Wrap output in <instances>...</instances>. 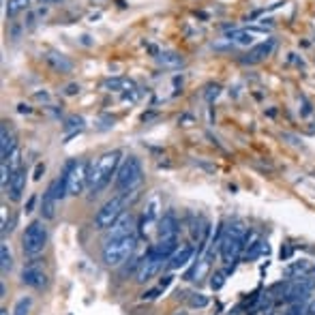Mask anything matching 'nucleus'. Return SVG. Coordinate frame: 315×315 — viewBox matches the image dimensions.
<instances>
[{
    "mask_svg": "<svg viewBox=\"0 0 315 315\" xmlns=\"http://www.w3.org/2000/svg\"><path fill=\"white\" fill-rule=\"evenodd\" d=\"M0 315H7V309H3V311H0Z\"/></svg>",
    "mask_w": 315,
    "mask_h": 315,
    "instance_id": "obj_44",
    "label": "nucleus"
},
{
    "mask_svg": "<svg viewBox=\"0 0 315 315\" xmlns=\"http://www.w3.org/2000/svg\"><path fill=\"white\" fill-rule=\"evenodd\" d=\"M219 90H221L219 86H210V88H208V93H206V99H208V101L217 99V97H219Z\"/></svg>",
    "mask_w": 315,
    "mask_h": 315,
    "instance_id": "obj_35",
    "label": "nucleus"
},
{
    "mask_svg": "<svg viewBox=\"0 0 315 315\" xmlns=\"http://www.w3.org/2000/svg\"><path fill=\"white\" fill-rule=\"evenodd\" d=\"M210 264H212V251H206L204 255L199 257V262L187 273V279H189V281H199V279H204V277L208 275V270H210Z\"/></svg>",
    "mask_w": 315,
    "mask_h": 315,
    "instance_id": "obj_17",
    "label": "nucleus"
},
{
    "mask_svg": "<svg viewBox=\"0 0 315 315\" xmlns=\"http://www.w3.org/2000/svg\"><path fill=\"white\" fill-rule=\"evenodd\" d=\"M28 7H30V0H9L7 3V15L13 17V15L19 13V11H26Z\"/></svg>",
    "mask_w": 315,
    "mask_h": 315,
    "instance_id": "obj_25",
    "label": "nucleus"
},
{
    "mask_svg": "<svg viewBox=\"0 0 315 315\" xmlns=\"http://www.w3.org/2000/svg\"><path fill=\"white\" fill-rule=\"evenodd\" d=\"M32 206H35V195H32V197L28 199V204H26V212H30V210H32Z\"/></svg>",
    "mask_w": 315,
    "mask_h": 315,
    "instance_id": "obj_42",
    "label": "nucleus"
},
{
    "mask_svg": "<svg viewBox=\"0 0 315 315\" xmlns=\"http://www.w3.org/2000/svg\"><path fill=\"white\" fill-rule=\"evenodd\" d=\"M315 275V266L309 262V260H300V262H294L285 268V277H291V279H298V277H313Z\"/></svg>",
    "mask_w": 315,
    "mask_h": 315,
    "instance_id": "obj_18",
    "label": "nucleus"
},
{
    "mask_svg": "<svg viewBox=\"0 0 315 315\" xmlns=\"http://www.w3.org/2000/svg\"><path fill=\"white\" fill-rule=\"evenodd\" d=\"M41 5H58V3H62V0H39Z\"/></svg>",
    "mask_w": 315,
    "mask_h": 315,
    "instance_id": "obj_43",
    "label": "nucleus"
},
{
    "mask_svg": "<svg viewBox=\"0 0 315 315\" xmlns=\"http://www.w3.org/2000/svg\"><path fill=\"white\" fill-rule=\"evenodd\" d=\"M17 148L15 146V138L9 133L7 125H3V131H0V156H3V161L9 159V154Z\"/></svg>",
    "mask_w": 315,
    "mask_h": 315,
    "instance_id": "obj_20",
    "label": "nucleus"
},
{
    "mask_svg": "<svg viewBox=\"0 0 315 315\" xmlns=\"http://www.w3.org/2000/svg\"><path fill=\"white\" fill-rule=\"evenodd\" d=\"M242 251H244V238H236V236L223 234V238L219 242V253H221V260L225 264L234 266L236 260L242 255Z\"/></svg>",
    "mask_w": 315,
    "mask_h": 315,
    "instance_id": "obj_10",
    "label": "nucleus"
},
{
    "mask_svg": "<svg viewBox=\"0 0 315 315\" xmlns=\"http://www.w3.org/2000/svg\"><path fill=\"white\" fill-rule=\"evenodd\" d=\"M45 60H48L52 66L58 73H69L71 69H73V64H71V60H66L62 54H56V52H48L45 54Z\"/></svg>",
    "mask_w": 315,
    "mask_h": 315,
    "instance_id": "obj_22",
    "label": "nucleus"
},
{
    "mask_svg": "<svg viewBox=\"0 0 315 315\" xmlns=\"http://www.w3.org/2000/svg\"><path fill=\"white\" fill-rule=\"evenodd\" d=\"M48 240H50L48 225L43 223V219H35L26 228L24 236H21V249H24L28 257H37L48 246Z\"/></svg>",
    "mask_w": 315,
    "mask_h": 315,
    "instance_id": "obj_5",
    "label": "nucleus"
},
{
    "mask_svg": "<svg viewBox=\"0 0 315 315\" xmlns=\"http://www.w3.org/2000/svg\"><path fill=\"white\" fill-rule=\"evenodd\" d=\"M3 163H7V165H9L11 174H17V172L21 170V150H19V148H15L13 152L9 154V159H7V161H3Z\"/></svg>",
    "mask_w": 315,
    "mask_h": 315,
    "instance_id": "obj_26",
    "label": "nucleus"
},
{
    "mask_svg": "<svg viewBox=\"0 0 315 315\" xmlns=\"http://www.w3.org/2000/svg\"><path fill=\"white\" fill-rule=\"evenodd\" d=\"M195 255V244H180L174 251V255L167 260V268L170 270H180L183 266H187Z\"/></svg>",
    "mask_w": 315,
    "mask_h": 315,
    "instance_id": "obj_13",
    "label": "nucleus"
},
{
    "mask_svg": "<svg viewBox=\"0 0 315 315\" xmlns=\"http://www.w3.org/2000/svg\"><path fill=\"white\" fill-rule=\"evenodd\" d=\"M225 234L236 236V238H244V240H246V236H249V232H246V225H244V223H240V221H234V223H230V228L225 230Z\"/></svg>",
    "mask_w": 315,
    "mask_h": 315,
    "instance_id": "obj_27",
    "label": "nucleus"
},
{
    "mask_svg": "<svg viewBox=\"0 0 315 315\" xmlns=\"http://www.w3.org/2000/svg\"><path fill=\"white\" fill-rule=\"evenodd\" d=\"M167 264V257L154 253L152 249L146 251V255L140 257V266H138V273H135V281L138 283H146L150 281L152 277H156L161 273V268Z\"/></svg>",
    "mask_w": 315,
    "mask_h": 315,
    "instance_id": "obj_8",
    "label": "nucleus"
},
{
    "mask_svg": "<svg viewBox=\"0 0 315 315\" xmlns=\"http://www.w3.org/2000/svg\"><path fill=\"white\" fill-rule=\"evenodd\" d=\"M156 294H161V287H156V289L146 291V294H144L142 298H144V300H154V298H156Z\"/></svg>",
    "mask_w": 315,
    "mask_h": 315,
    "instance_id": "obj_37",
    "label": "nucleus"
},
{
    "mask_svg": "<svg viewBox=\"0 0 315 315\" xmlns=\"http://www.w3.org/2000/svg\"><path fill=\"white\" fill-rule=\"evenodd\" d=\"M156 62L165 66V69H178V66L185 64V58L176 52H161V54H156Z\"/></svg>",
    "mask_w": 315,
    "mask_h": 315,
    "instance_id": "obj_21",
    "label": "nucleus"
},
{
    "mask_svg": "<svg viewBox=\"0 0 315 315\" xmlns=\"http://www.w3.org/2000/svg\"><path fill=\"white\" fill-rule=\"evenodd\" d=\"M21 283L32 289H43L48 285V273H45L41 260H32L21 268Z\"/></svg>",
    "mask_w": 315,
    "mask_h": 315,
    "instance_id": "obj_9",
    "label": "nucleus"
},
{
    "mask_svg": "<svg viewBox=\"0 0 315 315\" xmlns=\"http://www.w3.org/2000/svg\"><path fill=\"white\" fill-rule=\"evenodd\" d=\"M64 195H66L64 176L52 180L50 187H48V191L43 193V199H41V219L52 221V219L56 217V210H58V204L64 199Z\"/></svg>",
    "mask_w": 315,
    "mask_h": 315,
    "instance_id": "obj_7",
    "label": "nucleus"
},
{
    "mask_svg": "<svg viewBox=\"0 0 315 315\" xmlns=\"http://www.w3.org/2000/svg\"><path fill=\"white\" fill-rule=\"evenodd\" d=\"M208 302H210V298L204 296V294H191L189 296V307H193V309H204V307H208Z\"/></svg>",
    "mask_w": 315,
    "mask_h": 315,
    "instance_id": "obj_30",
    "label": "nucleus"
},
{
    "mask_svg": "<svg viewBox=\"0 0 315 315\" xmlns=\"http://www.w3.org/2000/svg\"><path fill=\"white\" fill-rule=\"evenodd\" d=\"M244 246H246V251L242 253L244 257V262H251V260H257L260 255L268 253V242H264L262 238H255V236H246V240H244Z\"/></svg>",
    "mask_w": 315,
    "mask_h": 315,
    "instance_id": "obj_16",
    "label": "nucleus"
},
{
    "mask_svg": "<svg viewBox=\"0 0 315 315\" xmlns=\"http://www.w3.org/2000/svg\"><path fill=\"white\" fill-rule=\"evenodd\" d=\"M291 255V249H289V246H285V249H281V257H283V260H285V257H289Z\"/></svg>",
    "mask_w": 315,
    "mask_h": 315,
    "instance_id": "obj_41",
    "label": "nucleus"
},
{
    "mask_svg": "<svg viewBox=\"0 0 315 315\" xmlns=\"http://www.w3.org/2000/svg\"><path fill=\"white\" fill-rule=\"evenodd\" d=\"M300 315H315V296H311L305 302V307H302V313Z\"/></svg>",
    "mask_w": 315,
    "mask_h": 315,
    "instance_id": "obj_33",
    "label": "nucleus"
},
{
    "mask_svg": "<svg viewBox=\"0 0 315 315\" xmlns=\"http://www.w3.org/2000/svg\"><path fill=\"white\" fill-rule=\"evenodd\" d=\"M0 266H3V273H9L11 266H13V257H11V251H9V244L3 242V246H0Z\"/></svg>",
    "mask_w": 315,
    "mask_h": 315,
    "instance_id": "obj_28",
    "label": "nucleus"
},
{
    "mask_svg": "<svg viewBox=\"0 0 315 315\" xmlns=\"http://www.w3.org/2000/svg\"><path fill=\"white\" fill-rule=\"evenodd\" d=\"M135 244H138V238H135V236H125V238L105 240V246H103V251H101L103 264L107 268L122 266L131 257V253L135 251Z\"/></svg>",
    "mask_w": 315,
    "mask_h": 315,
    "instance_id": "obj_2",
    "label": "nucleus"
},
{
    "mask_svg": "<svg viewBox=\"0 0 315 315\" xmlns=\"http://www.w3.org/2000/svg\"><path fill=\"white\" fill-rule=\"evenodd\" d=\"M77 93H80V86H77V84H69V86L64 88V95H66V97H73V95H77Z\"/></svg>",
    "mask_w": 315,
    "mask_h": 315,
    "instance_id": "obj_34",
    "label": "nucleus"
},
{
    "mask_svg": "<svg viewBox=\"0 0 315 315\" xmlns=\"http://www.w3.org/2000/svg\"><path fill=\"white\" fill-rule=\"evenodd\" d=\"M223 283H225V275H223V273L212 275V281H210L212 289H221V287H223Z\"/></svg>",
    "mask_w": 315,
    "mask_h": 315,
    "instance_id": "obj_32",
    "label": "nucleus"
},
{
    "mask_svg": "<svg viewBox=\"0 0 315 315\" xmlns=\"http://www.w3.org/2000/svg\"><path fill=\"white\" fill-rule=\"evenodd\" d=\"M26 189V170H19L17 174L11 176V183H9V197L17 201L21 199V193Z\"/></svg>",
    "mask_w": 315,
    "mask_h": 315,
    "instance_id": "obj_19",
    "label": "nucleus"
},
{
    "mask_svg": "<svg viewBox=\"0 0 315 315\" xmlns=\"http://www.w3.org/2000/svg\"><path fill=\"white\" fill-rule=\"evenodd\" d=\"M178 219L174 210H167L165 215H161L159 223H156V232H159V240H174L178 238Z\"/></svg>",
    "mask_w": 315,
    "mask_h": 315,
    "instance_id": "obj_11",
    "label": "nucleus"
},
{
    "mask_svg": "<svg viewBox=\"0 0 315 315\" xmlns=\"http://www.w3.org/2000/svg\"><path fill=\"white\" fill-rule=\"evenodd\" d=\"M273 50H275V41L268 39V41L260 43V45H255L253 50H249V54H246L244 58H242V62H244V64H255V62H260V60L268 58V56L273 54Z\"/></svg>",
    "mask_w": 315,
    "mask_h": 315,
    "instance_id": "obj_15",
    "label": "nucleus"
},
{
    "mask_svg": "<svg viewBox=\"0 0 315 315\" xmlns=\"http://www.w3.org/2000/svg\"><path fill=\"white\" fill-rule=\"evenodd\" d=\"M129 204V193H116L114 197H109L103 206L97 210L95 215V228L97 230H109L122 215H125V208Z\"/></svg>",
    "mask_w": 315,
    "mask_h": 315,
    "instance_id": "obj_4",
    "label": "nucleus"
},
{
    "mask_svg": "<svg viewBox=\"0 0 315 315\" xmlns=\"http://www.w3.org/2000/svg\"><path fill=\"white\" fill-rule=\"evenodd\" d=\"M88 174H90V165L86 161H69L64 167V183H66V195H82L84 189L88 187Z\"/></svg>",
    "mask_w": 315,
    "mask_h": 315,
    "instance_id": "obj_6",
    "label": "nucleus"
},
{
    "mask_svg": "<svg viewBox=\"0 0 315 315\" xmlns=\"http://www.w3.org/2000/svg\"><path fill=\"white\" fill-rule=\"evenodd\" d=\"M30 309H32V298H30V296H21V298L15 302L13 313H15V315H28Z\"/></svg>",
    "mask_w": 315,
    "mask_h": 315,
    "instance_id": "obj_29",
    "label": "nucleus"
},
{
    "mask_svg": "<svg viewBox=\"0 0 315 315\" xmlns=\"http://www.w3.org/2000/svg\"><path fill=\"white\" fill-rule=\"evenodd\" d=\"M172 279H174L172 275H167V277H163V281H161V283H159V287H161V289H165L167 285H170V283H172Z\"/></svg>",
    "mask_w": 315,
    "mask_h": 315,
    "instance_id": "obj_39",
    "label": "nucleus"
},
{
    "mask_svg": "<svg viewBox=\"0 0 315 315\" xmlns=\"http://www.w3.org/2000/svg\"><path fill=\"white\" fill-rule=\"evenodd\" d=\"M120 150H109L105 154H101L99 159L90 165V174H88V191L93 195H99L109 183L111 176H116L118 167H120Z\"/></svg>",
    "mask_w": 315,
    "mask_h": 315,
    "instance_id": "obj_1",
    "label": "nucleus"
},
{
    "mask_svg": "<svg viewBox=\"0 0 315 315\" xmlns=\"http://www.w3.org/2000/svg\"><path fill=\"white\" fill-rule=\"evenodd\" d=\"M178 246H180V244H178V238H174V240H156V244H152L150 249H152L154 253H159V255H163V257H167V260H170Z\"/></svg>",
    "mask_w": 315,
    "mask_h": 315,
    "instance_id": "obj_24",
    "label": "nucleus"
},
{
    "mask_svg": "<svg viewBox=\"0 0 315 315\" xmlns=\"http://www.w3.org/2000/svg\"><path fill=\"white\" fill-rule=\"evenodd\" d=\"M144 180V170L138 156H127L120 163L116 172V189L118 193H135V189L142 185Z\"/></svg>",
    "mask_w": 315,
    "mask_h": 315,
    "instance_id": "obj_3",
    "label": "nucleus"
},
{
    "mask_svg": "<svg viewBox=\"0 0 315 315\" xmlns=\"http://www.w3.org/2000/svg\"><path fill=\"white\" fill-rule=\"evenodd\" d=\"M159 219H161V215H159V197H152L148 204H146V210H144V217H142V225H140V230L144 232V234H148L150 232V228L154 223H159Z\"/></svg>",
    "mask_w": 315,
    "mask_h": 315,
    "instance_id": "obj_14",
    "label": "nucleus"
},
{
    "mask_svg": "<svg viewBox=\"0 0 315 315\" xmlns=\"http://www.w3.org/2000/svg\"><path fill=\"white\" fill-rule=\"evenodd\" d=\"M125 236H135V221H133L131 215H122V217L107 230V240L125 238Z\"/></svg>",
    "mask_w": 315,
    "mask_h": 315,
    "instance_id": "obj_12",
    "label": "nucleus"
},
{
    "mask_svg": "<svg viewBox=\"0 0 315 315\" xmlns=\"http://www.w3.org/2000/svg\"><path fill=\"white\" fill-rule=\"evenodd\" d=\"M45 174V163H37V167H35V174H32V178L35 180H41V176Z\"/></svg>",
    "mask_w": 315,
    "mask_h": 315,
    "instance_id": "obj_36",
    "label": "nucleus"
},
{
    "mask_svg": "<svg viewBox=\"0 0 315 315\" xmlns=\"http://www.w3.org/2000/svg\"><path fill=\"white\" fill-rule=\"evenodd\" d=\"M17 111H19V114H30L32 107H30V105H26V103H19V105H17Z\"/></svg>",
    "mask_w": 315,
    "mask_h": 315,
    "instance_id": "obj_38",
    "label": "nucleus"
},
{
    "mask_svg": "<svg viewBox=\"0 0 315 315\" xmlns=\"http://www.w3.org/2000/svg\"><path fill=\"white\" fill-rule=\"evenodd\" d=\"M64 127H66V129L80 131V129H84V118H82V116H71V118H66V120H64Z\"/></svg>",
    "mask_w": 315,
    "mask_h": 315,
    "instance_id": "obj_31",
    "label": "nucleus"
},
{
    "mask_svg": "<svg viewBox=\"0 0 315 315\" xmlns=\"http://www.w3.org/2000/svg\"><path fill=\"white\" fill-rule=\"evenodd\" d=\"M35 99H37V101H45V103H50V95H48V93H37Z\"/></svg>",
    "mask_w": 315,
    "mask_h": 315,
    "instance_id": "obj_40",
    "label": "nucleus"
},
{
    "mask_svg": "<svg viewBox=\"0 0 315 315\" xmlns=\"http://www.w3.org/2000/svg\"><path fill=\"white\" fill-rule=\"evenodd\" d=\"M103 88L118 90V93H129V90H135L138 86H135L133 80H127V77H109V80L103 82Z\"/></svg>",
    "mask_w": 315,
    "mask_h": 315,
    "instance_id": "obj_23",
    "label": "nucleus"
}]
</instances>
